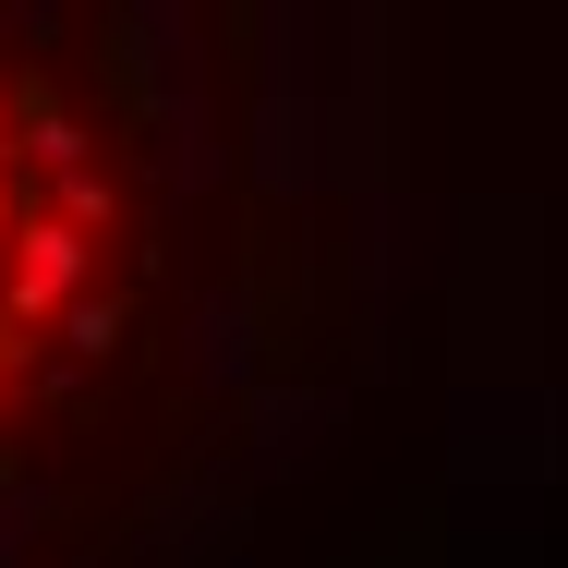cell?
I'll return each mask as SVG.
<instances>
[{
  "label": "cell",
  "instance_id": "3957f363",
  "mask_svg": "<svg viewBox=\"0 0 568 568\" xmlns=\"http://www.w3.org/2000/svg\"><path fill=\"white\" fill-rule=\"evenodd\" d=\"M0 242H24V230H12V158H0Z\"/></svg>",
  "mask_w": 568,
  "mask_h": 568
},
{
  "label": "cell",
  "instance_id": "6da1fadb",
  "mask_svg": "<svg viewBox=\"0 0 568 568\" xmlns=\"http://www.w3.org/2000/svg\"><path fill=\"white\" fill-rule=\"evenodd\" d=\"M98 291V242L61 219H24V242H12V266H0V339L12 327H49V315H73Z\"/></svg>",
  "mask_w": 568,
  "mask_h": 568
},
{
  "label": "cell",
  "instance_id": "7a4b0ae2",
  "mask_svg": "<svg viewBox=\"0 0 568 568\" xmlns=\"http://www.w3.org/2000/svg\"><path fill=\"white\" fill-rule=\"evenodd\" d=\"M61 339H73V351H110L121 339V291H85V303L61 315Z\"/></svg>",
  "mask_w": 568,
  "mask_h": 568
}]
</instances>
